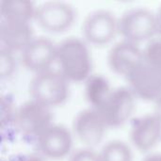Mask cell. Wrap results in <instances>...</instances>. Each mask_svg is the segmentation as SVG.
Segmentation results:
<instances>
[{
    "label": "cell",
    "mask_w": 161,
    "mask_h": 161,
    "mask_svg": "<svg viewBox=\"0 0 161 161\" xmlns=\"http://www.w3.org/2000/svg\"><path fill=\"white\" fill-rule=\"evenodd\" d=\"M155 107H154V113L156 115H158L161 119V94L159 95V97L154 102Z\"/></svg>",
    "instance_id": "obj_22"
},
{
    "label": "cell",
    "mask_w": 161,
    "mask_h": 161,
    "mask_svg": "<svg viewBox=\"0 0 161 161\" xmlns=\"http://www.w3.org/2000/svg\"><path fill=\"white\" fill-rule=\"evenodd\" d=\"M68 161H101L99 152L94 148L82 146L73 151L69 156Z\"/></svg>",
    "instance_id": "obj_20"
},
{
    "label": "cell",
    "mask_w": 161,
    "mask_h": 161,
    "mask_svg": "<svg viewBox=\"0 0 161 161\" xmlns=\"http://www.w3.org/2000/svg\"><path fill=\"white\" fill-rule=\"evenodd\" d=\"M108 126L99 111L92 108L80 110L73 122V134L85 147L94 148L100 144Z\"/></svg>",
    "instance_id": "obj_10"
},
{
    "label": "cell",
    "mask_w": 161,
    "mask_h": 161,
    "mask_svg": "<svg viewBox=\"0 0 161 161\" xmlns=\"http://www.w3.org/2000/svg\"><path fill=\"white\" fill-rule=\"evenodd\" d=\"M12 122L21 135L37 139L53 124V115L51 108L30 99L15 108Z\"/></svg>",
    "instance_id": "obj_4"
},
{
    "label": "cell",
    "mask_w": 161,
    "mask_h": 161,
    "mask_svg": "<svg viewBox=\"0 0 161 161\" xmlns=\"http://www.w3.org/2000/svg\"><path fill=\"white\" fill-rule=\"evenodd\" d=\"M75 11L72 5L63 1H46L37 6L34 21L48 33L58 34L69 29L75 23Z\"/></svg>",
    "instance_id": "obj_7"
},
{
    "label": "cell",
    "mask_w": 161,
    "mask_h": 161,
    "mask_svg": "<svg viewBox=\"0 0 161 161\" xmlns=\"http://www.w3.org/2000/svg\"><path fill=\"white\" fill-rule=\"evenodd\" d=\"M142 161H161L160 153H150Z\"/></svg>",
    "instance_id": "obj_21"
},
{
    "label": "cell",
    "mask_w": 161,
    "mask_h": 161,
    "mask_svg": "<svg viewBox=\"0 0 161 161\" xmlns=\"http://www.w3.org/2000/svg\"><path fill=\"white\" fill-rule=\"evenodd\" d=\"M22 161H45V160H44V158H43L41 155H35V154H32V155H28V156L25 157Z\"/></svg>",
    "instance_id": "obj_23"
},
{
    "label": "cell",
    "mask_w": 161,
    "mask_h": 161,
    "mask_svg": "<svg viewBox=\"0 0 161 161\" xmlns=\"http://www.w3.org/2000/svg\"><path fill=\"white\" fill-rule=\"evenodd\" d=\"M101 161H133L131 145L121 140L107 142L98 151Z\"/></svg>",
    "instance_id": "obj_17"
},
{
    "label": "cell",
    "mask_w": 161,
    "mask_h": 161,
    "mask_svg": "<svg viewBox=\"0 0 161 161\" xmlns=\"http://www.w3.org/2000/svg\"><path fill=\"white\" fill-rule=\"evenodd\" d=\"M74 137L65 125L53 123L36 139L40 155L52 160L69 158L75 150Z\"/></svg>",
    "instance_id": "obj_8"
},
{
    "label": "cell",
    "mask_w": 161,
    "mask_h": 161,
    "mask_svg": "<svg viewBox=\"0 0 161 161\" xmlns=\"http://www.w3.org/2000/svg\"><path fill=\"white\" fill-rule=\"evenodd\" d=\"M84 83L86 100L90 107L95 109L102 106L113 91L108 78L102 75L92 74Z\"/></svg>",
    "instance_id": "obj_16"
},
{
    "label": "cell",
    "mask_w": 161,
    "mask_h": 161,
    "mask_svg": "<svg viewBox=\"0 0 161 161\" xmlns=\"http://www.w3.org/2000/svg\"><path fill=\"white\" fill-rule=\"evenodd\" d=\"M16 69L15 53L1 47L0 50V75L8 78L12 75Z\"/></svg>",
    "instance_id": "obj_19"
},
{
    "label": "cell",
    "mask_w": 161,
    "mask_h": 161,
    "mask_svg": "<svg viewBox=\"0 0 161 161\" xmlns=\"http://www.w3.org/2000/svg\"><path fill=\"white\" fill-rule=\"evenodd\" d=\"M157 16H158V35L159 36V39H161V7L159 9L157 12Z\"/></svg>",
    "instance_id": "obj_24"
},
{
    "label": "cell",
    "mask_w": 161,
    "mask_h": 161,
    "mask_svg": "<svg viewBox=\"0 0 161 161\" xmlns=\"http://www.w3.org/2000/svg\"><path fill=\"white\" fill-rule=\"evenodd\" d=\"M126 79L128 88L137 99L155 102L161 94V75L145 60L139 64Z\"/></svg>",
    "instance_id": "obj_12"
},
{
    "label": "cell",
    "mask_w": 161,
    "mask_h": 161,
    "mask_svg": "<svg viewBox=\"0 0 161 161\" xmlns=\"http://www.w3.org/2000/svg\"><path fill=\"white\" fill-rule=\"evenodd\" d=\"M35 37L31 23L8 21L0 23L1 47L5 49L20 53Z\"/></svg>",
    "instance_id": "obj_14"
},
{
    "label": "cell",
    "mask_w": 161,
    "mask_h": 161,
    "mask_svg": "<svg viewBox=\"0 0 161 161\" xmlns=\"http://www.w3.org/2000/svg\"><path fill=\"white\" fill-rule=\"evenodd\" d=\"M130 141L141 152H151L161 141V119L154 112L136 118L130 129Z\"/></svg>",
    "instance_id": "obj_13"
},
{
    "label": "cell",
    "mask_w": 161,
    "mask_h": 161,
    "mask_svg": "<svg viewBox=\"0 0 161 161\" xmlns=\"http://www.w3.org/2000/svg\"><path fill=\"white\" fill-rule=\"evenodd\" d=\"M31 99L53 108L64 104L70 93V82L55 69H50L33 75L29 82Z\"/></svg>",
    "instance_id": "obj_2"
},
{
    "label": "cell",
    "mask_w": 161,
    "mask_h": 161,
    "mask_svg": "<svg viewBox=\"0 0 161 161\" xmlns=\"http://www.w3.org/2000/svg\"><path fill=\"white\" fill-rule=\"evenodd\" d=\"M37 6L30 0L0 1L1 21L31 23L35 19Z\"/></svg>",
    "instance_id": "obj_15"
},
{
    "label": "cell",
    "mask_w": 161,
    "mask_h": 161,
    "mask_svg": "<svg viewBox=\"0 0 161 161\" xmlns=\"http://www.w3.org/2000/svg\"><path fill=\"white\" fill-rule=\"evenodd\" d=\"M144 60L161 75V39H154L143 47Z\"/></svg>",
    "instance_id": "obj_18"
},
{
    "label": "cell",
    "mask_w": 161,
    "mask_h": 161,
    "mask_svg": "<svg viewBox=\"0 0 161 161\" xmlns=\"http://www.w3.org/2000/svg\"><path fill=\"white\" fill-rule=\"evenodd\" d=\"M19 54L23 66L36 75L53 69L57 59V43L44 36L35 37Z\"/></svg>",
    "instance_id": "obj_9"
},
{
    "label": "cell",
    "mask_w": 161,
    "mask_h": 161,
    "mask_svg": "<svg viewBox=\"0 0 161 161\" xmlns=\"http://www.w3.org/2000/svg\"><path fill=\"white\" fill-rule=\"evenodd\" d=\"M119 33V18L110 10L100 8L91 12L83 22V39L88 44L104 46Z\"/></svg>",
    "instance_id": "obj_5"
},
{
    "label": "cell",
    "mask_w": 161,
    "mask_h": 161,
    "mask_svg": "<svg viewBox=\"0 0 161 161\" xmlns=\"http://www.w3.org/2000/svg\"><path fill=\"white\" fill-rule=\"evenodd\" d=\"M136 95L128 87H119L113 89L97 110L108 128L119 127L131 119L136 108Z\"/></svg>",
    "instance_id": "obj_6"
},
{
    "label": "cell",
    "mask_w": 161,
    "mask_h": 161,
    "mask_svg": "<svg viewBox=\"0 0 161 161\" xmlns=\"http://www.w3.org/2000/svg\"><path fill=\"white\" fill-rule=\"evenodd\" d=\"M143 60V48L140 44L124 39L115 42L108 53L109 69L125 78Z\"/></svg>",
    "instance_id": "obj_11"
},
{
    "label": "cell",
    "mask_w": 161,
    "mask_h": 161,
    "mask_svg": "<svg viewBox=\"0 0 161 161\" xmlns=\"http://www.w3.org/2000/svg\"><path fill=\"white\" fill-rule=\"evenodd\" d=\"M56 63L69 82H85L92 74L89 44L78 37H68L57 43Z\"/></svg>",
    "instance_id": "obj_1"
},
{
    "label": "cell",
    "mask_w": 161,
    "mask_h": 161,
    "mask_svg": "<svg viewBox=\"0 0 161 161\" xmlns=\"http://www.w3.org/2000/svg\"><path fill=\"white\" fill-rule=\"evenodd\" d=\"M158 32L157 13L146 8L128 9L119 18V33L124 40L141 45L154 40Z\"/></svg>",
    "instance_id": "obj_3"
}]
</instances>
